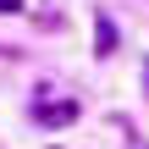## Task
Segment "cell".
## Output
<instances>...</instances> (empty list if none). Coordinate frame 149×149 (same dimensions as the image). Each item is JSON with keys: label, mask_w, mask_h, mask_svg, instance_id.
Masks as SVG:
<instances>
[{"label": "cell", "mask_w": 149, "mask_h": 149, "mask_svg": "<svg viewBox=\"0 0 149 149\" xmlns=\"http://www.w3.org/2000/svg\"><path fill=\"white\" fill-rule=\"evenodd\" d=\"M116 39H122V33H116V22H111V17H100V44H94V50H100V55H116Z\"/></svg>", "instance_id": "2"}, {"label": "cell", "mask_w": 149, "mask_h": 149, "mask_svg": "<svg viewBox=\"0 0 149 149\" xmlns=\"http://www.w3.org/2000/svg\"><path fill=\"white\" fill-rule=\"evenodd\" d=\"M33 116H39L44 127H66V122H77V100H39Z\"/></svg>", "instance_id": "1"}, {"label": "cell", "mask_w": 149, "mask_h": 149, "mask_svg": "<svg viewBox=\"0 0 149 149\" xmlns=\"http://www.w3.org/2000/svg\"><path fill=\"white\" fill-rule=\"evenodd\" d=\"M0 11H22V0H0Z\"/></svg>", "instance_id": "3"}]
</instances>
